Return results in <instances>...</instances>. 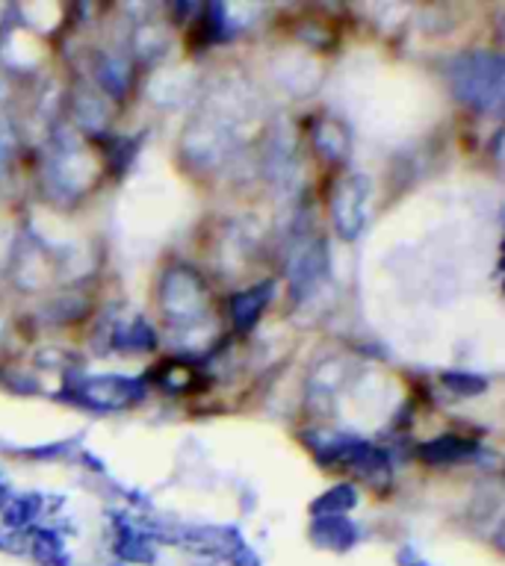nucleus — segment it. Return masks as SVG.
<instances>
[{
	"label": "nucleus",
	"mask_w": 505,
	"mask_h": 566,
	"mask_svg": "<svg viewBox=\"0 0 505 566\" xmlns=\"http://www.w3.org/2000/svg\"><path fill=\"white\" fill-rule=\"evenodd\" d=\"M455 89L464 101L476 103L482 110L499 107V101H503V63H499V56H464L455 68Z\"/></svg>",
	"instance_id": "f257e3e1"
},
{
	"label": "nucleus",
	"mask_w": 505,
	"mask_h": 566,
	"mask_svg": "<svg viewBox=\"0 0 505 566\" xmlns=\"http://www.w3.org/2000/svg\"><path fill=\"white\" fill-rule=\"evenodd\" d=\"M355 504V490L352 487H337V490H331L326 496V499L319 501V504H314V511H347V508H352Z\"/></svg>",
	"instance_id": "0eeeda50"
},
{
	"label": "nucleus",
	"mask_w": 505,
	"mask_h": 566,
	"mask_svg": "<svg viewBox=\"0 0 505 566\" xmlns=\"http://www.w3.org/2000/svg\"><path fill=\"white\" fill-rule=\"evenodd\" d=\"M470 378L473 375H447V384L449 387H455V390H464V392H479V390H485V381H473L470 384Z\"/></svg>",
	"instance_id": "6e6552de"
},
{
	"label": "nucleus",
	"mask_w": 505,
	"mask_h": 566,
	"mask_svg": "<svg viewBox=\"0 0 505 566\" xmlns=\"http://www.w3.org/2000/svg\"><path fill=\"white\" fill-rule=\"evenodd\" d=\"M366 177H349L334 196V224L347 240H355L364 227L366 210Z\"/></svg>",
	"instance_id": "f03ea898"
},
{
	"label": "nucleus",
	"mask_w": 505,
	"mask_h": 566,
	"mask_svg": "<svg viewBox=\"0 0 505 566\" xmlns=\"http://www.w3.org/2000/svg\"><path fill=\"white\" fill-rule=\"evenodd\" d=\"M473 448L476 446L468 443V440H461V436H440L435 443H426L420 455L426 457V460H438V464H443V460H461V457L473 455Z\"/></svg>",
	"instance_id": "39448f33"
},
{
	"label": "nucleus",
	"mask_w": 505,
	"mask_h": 566,
	"mask_svg": "<svg viewBox=\"0 0 505 566\" xmlns=\"http://www.w3.org/2000/svg\"><path fill=\"white\" fill-rule=\"evenodd\" d=\"M272 298V284H261V287L249 289L243 296L234 298V304H231V313H234V322L240 331L245 328H252L263 313V304Z\"/></svg>",
	"instance_id": "20e7f679"
},
{
	"label": "nucleus",
	"mask_w": 505,
	"mask_h": 566,
	"mask_svg": "<svg viewBox=\"0 0 505 566\" xmlns=\"http://www.w3.org/2000/svg\"><path fill=\"white\" fill-rule=\"evenodd\" d=\"M128 392H131V387H124L122 381L103 378V381H92L86 387V399L98 401V404H122V401H128Z\"/></svg>",
	"instance_id": "423d86ee"
},
{
	"label": "nucleus",
	"mask_w": 505,
	"mask_h": 566,
	"mask_svg": "<svg viewBox=\"0 0 505 566\" xmlns=\"http://www.w3.org/2000/svg\"><path fill=\"white\" fill-rule=\"evenodd\" d=\"M201 280L193 278L184 280V269L172 271V278L163 284V310L168 317H196L201 310Z\"/></svg>",
	"instance_id": "7ed1b4c3"
}]
</instances>
